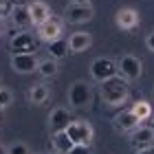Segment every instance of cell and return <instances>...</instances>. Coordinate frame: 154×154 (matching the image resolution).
Listing matches in <instances>:
<instances>
[{
  "instance_id": "6da1fadb",
  "label": "cell",
  "mask_w": 154,
  "mask_h": 154,
  "mask_svg": "<svg viewBox=\"0 0 154 154\" xmlns=\"http://www.w3.org/2000/svg\"><path fill=\"white\" fill-rule=\"evenodd\" d=\"M128 95H130L128 79H123V77H119V75L99 84V97L108 106H121V103L128 101Z\"/></svg>"
},
{
  "instance_id": "7a4b0ae2",
  "label": "cell",
  "mask_w": 154,
  "mask_h": 154,
  "mask_svg": "<svg viewBox=\"0 0 154 154\" xmlns=\"http://www.w3.org/2000/svg\"><path fill=\"white\" fill-rule=\"evenodd\" d=\"M119 75V66L117 62H112L110 57H97L93 60V64H90V77H93L95 82H108L112 79V77Z\"/></svg>"
},
{
  "instance_id": "3957f363",
  "label": "cell",
  "mask_w": 154,
  "mask_h": 154,
  "mask_svg": "<svg viewBox=\"0 0 154 154\" xmlns=\"http://www.w3.org/2000/svg\"><path fill=\"white\" fill-rule=\"evenodd\" d=\"M90 99H93V90H90V84L84 79H77L71 84L68 88V101H71L73 108H84L88 106Z\"/></svg>"
},
{
  "instance_id": "277c9868",
  "label": "cell",
  "mask_w": 154,
  "mask_h": 154,
  "mask_svg": "<svg viewBox=\"0 0 154 154\" xmlns=\"http://www.w3.org/2000/svg\"><path fill=\"white\" fill-rule=\"evenodd\" d=\"M11 55H24V53H35L38 51V38L29 31H20L9 42Z\"/></svg>"
},
{
  "instance_id": "5b68a950",
  "label": "cell",
  "mask_w": 154,
  "mask_h": 154,
  "mask_svg": "<svg viewBox=\"0 0 154 154\" xmlns=\"http://www.w3.org/2000/svg\"><path fill=\"white\" fill-rule=\"evenodd\" d=\"M66 134L77 145H90L93 143V137H95V130L88 121H71L68 128H66Z\"/></svg>"
},
{
  "instance_id": "8992f818",
  "label": "cell",
  "mask_w": 154,
  "mask_h": 154,
  "mask_svg": "<svg viewBox=\"0 0 154 154\" xmlns=\"http://www.w3.org/2000/svg\"><path fill=\"white\" fill-rule=\"evenodd\" d=\"M119 73H121L123 79H128V82H134L141 77L143 73V64H141V60L137 57V55H123L121 60H119Z\"/></svg>"
},
{
  "instance_id": "52a82bcc",
  "label": "cell",
  "mask_w": 154,
  "mask_h": 154,
  "mask_svg": "<svg viewBox=\"0 0 154 154\" xmlns=\"http://www.w3.org/2000/svg\"><path fill=\"white\" fill-rule=\"evenodd\" d=\"M95 18V9L90 5H68L66 11H64V20L68 24H84V22H90Z\"/></svg>"
},
{
  "instance_id": "ba28073f",
  "label": "cell",
  "mask_w": 154,
  "mask_h": 154,
  "mask_svg": "<svg viewBox=\"0 0 154 154\" xmlns=\"http://www.w3.org/2000/svg\"><path fill=\"white\" fill-rule=\"evenodd\" d=\"M62 29H64V22H62L60 18L51 16L42 26H38V40L51 44V42H55V40L62 38Z\"/></svg>"
},
{
  "instance_id": "9c48e42d",
  "label": "cell",
  "mask_w": 154,
  "mask_h": 154,
  "mask_svg": "<svg viewBox=\"0 0 154 154\" xmlns=\"http://www.w3.org/2000/svg\"><path fill=\"white\" fill-rule=\"evenodd\" d=\"M40 60L35 57V53H24V55H11V68L20 75H29L38 71Z\"/></svg>"
},
{
  "instance_id": "30bf717a",
  "label": "cell",
  "mask_w": 154,
  "mask_h": 154,
  "mask_svg": "<svg viewBox=\"0 0 154 154\" xmlns=\"http://www.w3.org/2000/svg\"><path fill=\"white\" fill-rule=\"evenodd\" d=\"M73 121L71 117V110L66 108H53L51 115H48V130L53 132V134H57V132H66L68 123Z\"/></svg>"
},
{
  "instance_id": "8fae6325",
  "label": "cell",
  "mask_w": 154,
  "mask_h": 154,
  "mask_svg": "<svg viewBox=\"0 0 154 154\" xmlns=\"http://www.w3.org/2000/svg\"><path fill=\"white\" fill-rule=\"evenodd\" d=\"M139 20L141 18H139L137 9H132V7H121V9L117 11V16H115V24L121 31H132V29L139 26Z\"/></svg>"
},
{
  "instance_id": "7c38bea8",
  "label": "cell",
  "mask_w": 154,
  "mask_h": 154,
  "mask_svg": "<svg viewBox=\"0 0 154 154\" xmlns=\"http://www.w3.org/2000/svg\"><path fill=\"white\" fill-rule=\"evenodd\" d=\"M139 123H141V119L132 112V110H123V112L112 117V125L121 132H134L139 128Z\"/></svg>"
},
{
  "instance_id": "4fadbf2b",
  "label": "cell",
  "mask_w": 154,
  "mask_h": 154,
  "mask_svg": "<svg viewBox=\"0 0 154 154\" xmlns=\"http://www.w3.org/2000/svg\"><path fill=\"white\" fill-rule=\"evenodd\" d=\"M130 143L134 145L137 150L154 145V128H150V125H139L134 132H130Z\"/></svg>"
},
{
  "instance_id": "5bb4252c",
  "label": "cell",
  "mask_w": 154,
  "mask_h": 154,
  "mask_svg": "<svg viewBox=\"0 0 154 154\" xmlns=\"http://www.w3.org/2000/svg\"><path fill=\"white\" fill-rule=\"evenodd\" d=\"M29 13H31V24L42 26L48 18H51V7H48L44 0H33L29 5Z\"/></svg>"
},
{
  "instance_id": "9a60e30c",
  "label": "cell",
  "mask_w": 154,
  "mask_h": 154,
  "mask_svg": "<svg viewBox=\"0 0 154 154\" xmlns=\"http://www.w3.org/2000/svg\"><path fill=\"white\" fill-rule=\"evenodd\" d=\"M90 44H93V38H90V33L86 31H77L73 33L71 38H68V48H71V53H84V51H88Z\"/></svg>"
},
{
  "instance_id": "2e32d148",
  "label": "cell",
  "mask_w": 154,
  "mask_h": 154,
  "mask_svg": "<svg viewBox=\"0 0 154 154\" xmlns=\"http://www.w3.org/2000/svg\"><path fill=\"white\" fill-rule=\"evenodd\" d=\"M11 20H13V24L20 26V29H26V26L31 24V13H29V5H16L13 7V11H11Z\"/></svg>"
},
{
  "instance_id": "e0dca14e",
  "label": "cell",
  "mask_w": 154,
  "mask_h": 154,
  "mask_svg": "<svg viewBox=\"0 0 154 154\" xmlns=\"http://www.w3.org/2000/svg\"><path fill=\"white\" fill-rule=\"evenodd\" d=\"M73 139L66 134V132H57V134H53V150L60 152V154H68L73 150Z\"/></svg>"
},
{
  "instance_id": "ac0fdd59",
  "label": "cell",
  "mask_w": 154,
  "mask_h": 154,
  "mask_svg": "<svg viewBox=\"0 0 154 154\" xmlns=\"http://www.w3.org/2000/svg\"><path fill=\"white\" fill-rule=\"evenodd\" d=\"M48 97H51V93H48V88L44 84H38V86H33L26 93V99L31 103H44V101H48Z\"/></svg>"
},
{
  "instance_id": "d6986e66",
  "label": "cell",
  "mask_w": 154,
  "mask_h": 154,
  "mask_svg": "<svg viewBox=\"0 0 154 154\" xmlns=\"http://www.w3.org/2000/svg\"><path fill=\"white\" fill-rule=\"evenodd\" d=\"M60 71V66H57V60H53V57H44V60H40V64H38V73L42 77H55Z\"/></svg>"
},
{
  "instance_id": "ffe728a7",
  "label": "cell",
  "mask_w": 154,
  "mask_h": 154,
  "mask_svg": "<svg viewBox=\"0 0 154 154\" xmlns=\"http://www.w3.org/2000/svg\"><path fill=\"white\" fill-rule=\"evenodd\" d=\"M68 53H71V48H68V42L62 40V38L48 44V55H51L53 60H62V57H66Z\"/></svg>"
},
{
  "instance_id": "44dd1931",
  "label": "cell",
  "mask_w": 154,
  "mask_h": 154,
  "mask_svg": "<svg viewBox=\"0 0 154 154\" xmlns=\"http://www.w3.org/2000/svg\"><path fill=\"white\" fill-rule=\"evenodd\" d=\"M130 110H132V112H134L139 119H141V121L152 117V106H150L148 101H134V106H132Z\"/></svg>"
},
{
  "instance_id": "7402d4cb",
  "label": "cell",
  "mask_w": 154,
  "mask_h": 154,
  "mask_svg": "<svg viewBox=\"0 0 154 154\" xmlns=\"http://www.w3.org/2000/svg\"><path fill=\"white\" fill-rule=\"evenodd\" d=\"M11 103H13V93L9 88H0V108L5 110V108H9Z\"/></svg>"
},
{
  "instance_id": "603a6c76",
  "label": "cell",
  "mask_w": 154,
  "mask_h": 154,
  "mask_svg": "<svg viewBox=\"0 0 154 154\" xmlns=\"http://www.w3.org/2000/svg\"><path fill=\"white\" fill-rule=\"evenodd\" d=\"M13 0H0V18H11Z\"/></svg>"
},
{
  "instance_id": "cb8c5ba5",
  "label": "cell",
  "mask_w": 154,
  "mask_h": 154,
  "mask_svg": "<svg viewBox=\"0 0 154 154\" xmlns=\"http://www.w3.org/2000/svg\"><path fill=\"white\" fill-rule=\"evenodd\" d=\"M9 154H31V150L26 148V143H11L9 145Z\"/></svg>"
},
{
  "instance_id": "d4e9b609",
  "label": "cell",
  "mask_w": 154,
  "mask_h": 154,
  "mask_svg": "<svg viewBox=\"0 0 154 154\" xmlns=\"http://www.w3.org/2000/svg\"><path fill=\"white\" fill-rule=\"evenodd\" d=\"M68 154H93V150H90V145H73V150Z\"/></svg>"
},
{
  "instance_id": "484cf974",
  "label": "cell",
  "mask_w": 154,
  "mask_h": 154,
  "mask_svg": "<svg viewBox=\"0 0 154 154\" xmlns=\"http://www.w3.org/2000/svg\"><path fill=\"white\" fill-rule=\"evenodd\" d=\"M145 46H148V51L154 53V33H150V35L145 38Z\"/></svg>"
},
{
  "instance_id": "4316f807",
  "label": "cell",
  "mask_w": 154,
  "mask_h": 154,
  "mask_svg": "<svg viewBox=\"0 0 154 154\" xmlns=\"http://www.w3.org/2000/svg\"><path fill=\"white\" fill-rule=\"evenodd\" d=\"M134 154H154V148L150 145V148H141V150H137Z\"/></svg>"
},
{
  "instance_id": "83f0119b",
  "label": "cell",
  "mask_w": 154,
  "mask_h": 154,
  "mask_svg": "<svg viewBox=\"0 0 154 154\" xmlns=\"http://www.w3.org/2000/svg\"><path fill=\"white\" fill-rule=\"evenodd\" d=\"M71 5H84L86 7V5H90V0H71Z\"/></svg>"
},
{
  "instance_id": "f1b7e54d",
  "label": "cell",
  "mask_w": 154,
  "mask_h": 154,
  "mask_svg": "<svg viewBox=\"0 0 154 154\" xmlns=\"http://www.w3.org/2000/svg\"><path fill=\"white\" fill-rule=\"evenodd\" d=\"M7 31V24H5V18H0V35Z\"/></svg>"
},
{
  "instance_id": "f546056e",
  "label": "cell",
  "mask_w": 154,
  "mask_h": 154,
  "mask_svg": "<svg viewBox=\"0 0 154 154\" xmlns=\"http://www.w3.org/2000/svg\"><path fill=\"white\" fill-rule=\"evenodd\" d=\"M0 154H9V148H5V145H0Z\"/></svg>"
},
{
  "instance_id": "4dcf8cb0",
  "label": "cell",
  "mask_w": 154,
  "mask_h": 154,
  "mask_svg": "<svg viewBox=\"0 0 154 154\" xmlns=\"http://www.w3.org/2000/svg\"><path fill=\"white\" fill-rule=\"evenodd\" d=\"M0 121H5V110L0 108Z\"/></svg>"
},
{
  "instance_id": "1f68e13d",
  "label": "cell",
  "mask_w": 154,
  "mask_h": 154,
  "mask_svg": "<svg viewBox=\"0 0 154 154\" xmlns=\"http://www.w3.org/2000/svg\"><path fill=\"white\" fill-rule=\"evenodd\" d=\"M55 154H60V152H55Z\"/></svg>"
},
{
  "instance_id": "d6a6232c",
  "label": "cell",
  "mask_w": 154,
  "mask_h": 154,
  "mask_svg": "<svg viewBox=\"0 0 154 154\" xmlns=\"http://www.w3.org/2000/svg\"><path fill=\"white\" fill-rule=\"evenodd\" d=\"M0 88H2V86H0Z\"/></svg>"
}]
</instances>
